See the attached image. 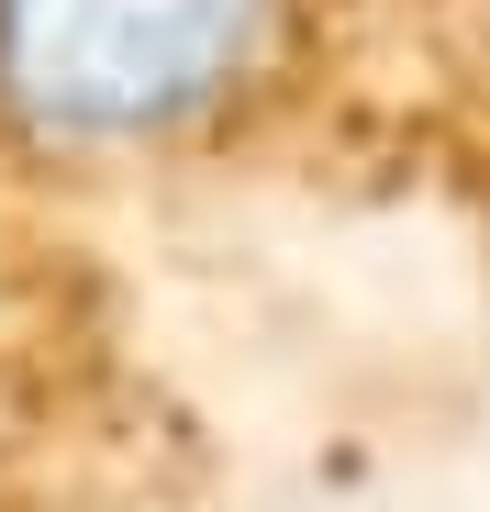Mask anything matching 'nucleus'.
Listing matches in <instances>:
<instances>
[{
  "label": "nucleus",
  "mask_w": 490,
  "mask_h": 512,
  "mask_svg": "<svg viewBox=\"0 0 490 512\" xmlns=\"http://www.w3.org/2000/svg\"><path fill=\"white\" fill-rule=\"evenodd\" d=\"M312 45L323 0H0V190L234 156Z\"/></svg>",
  "instance_id": "1"
},
{
  "label": "nucleus",
  "mask_w": 490,
  "mask_h": 512,
  "mask_svg": "<svg viewBox=\"0 0 490 512\" xmlns=\"http://www.w3.org/2000/svg\"><path fill=\"white\" fill-rule=\"evenodd\" d=\"M34 457H45V379L23 346H0V512H34Z\"/></svg>",
  "instance_id": "2"
}]
</instances>
